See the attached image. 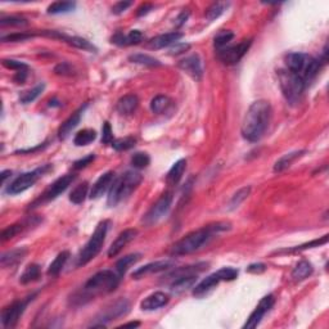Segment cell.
Masks as SVG:
<instances>
[{"mask_svg": "<svg viewBox=\"0 0 329 329\" xmlns=\"http://www.w3.org/2000/svg\"><path fill=\"white\" fill-rule=\"evenodd\" d=\"M279 84H281V89L283 92V95L289 103H298L301 96L304 94L305 83L298 75L293 74L289 70H281L279 71Z\"/></svg>", "mask_w": 329, "mask_h": 329, "instance_id": "obj_7", "label": "cell"}, {"mask_svg": "<svg viewBox=\"0 0 329 329\" xmlns=\"http://www.w3.org/2000/svg\"><path fill=\"white\" fill-rule=\"evenodd\" d=\"M174 265L173 260H161V261L156 262H150L147 265L141 266V268L137 269L134 273H133V278L134 279H141L147 277L149 274H154V273H160L165 272L167 269H170Z\"/></svg>", "mask_w": 329, "mask_h": 329, "instance_id": "obj_15", "label": "cell"}, {"mask_svg": "<svg viewBox=\"0 0 329 329\" xmlns=\"http://www.w3.org/2000/svg\"><path fill=\"white\" fill-rule=\"evenodd\" d=\"M143 40V34L139 30H133L129 35L125 36V45L139 44Z\"/></svg>", "mask_w": 329, "mask_h": 329, "instance_id": "obj_46", "label": "cell"}, {"mask_svg": "<svg viewBox=\"0 0 329 329\" xmlns=\"http://www.w3.org/2000/svg\"><path fill=\"white\" fill-rule=\"evenodd\" d=\"M173 193H165L163 195H161V198L148 210L147 214L144 215L143 223L145 225H153L157 221H160L170 211L171 205H173Z\"/></svg>", "mask_w": 329, "mask_h": 329, "instance_id": "obj_8", "label": "cell"}, {"mask_svg": "<svg viewBox=\"0 0 329 329\" xmlns=\"http://www.w3.org/2000/svg\"><path fill=\"white\" fill-rule=\"evenodd\" d=\"M152 8H153V5H152V4H143V5L141 6V8H139V9H138V16L139 17H141V16H144V14H147L148 12H149L150 9H152Z\"/></svg>", "mask_w": 329, "mask_h": 329, "instance_id": "obj_57", "label": "cell"}, {"mask_svg": "<svg viewBox=\"0 0 329 329\" xmlns=\"http://www.w3.org/2000/svg\"><path fill=\"white\" fill-rule=\"evenodd\" d=\"M171 100H170L169 96L166 95H157L156 98L152 99L150 102V109L154 112V113H163L165 111H167L170 106H171Z\"/></svg>", "mask_w": 329, "mask_h": 329, "instance_id": "obj_35", "label": "cell"}, {"mask_svg": "<svg viewBox=\"0 0 329 329\" xmlns=\"http://www.w3.org/2000/svg\"><path fill=\"white\" fill-rule=\"evenodd\" d=\"M138 106H139V99L138 96L134 94H128V95L120 98L116 104V109L120 115L129 116L131 113H134L137 111Z\"/></svg>", "mask_w": 329, "mask_h": 329, "instance_id": "obj_21", "label": "cell"}, {"mask_svg": "<svg viewBox=\"0 0 329 329\" xmlns=\"http://www.w3.org/2000/svg\"><path fill=\"white\" fill-rule=\"evenodd\" d=\"M26 21L22 18H18V17H8V18H1L0 19V25L1 26H23L26 25Z\"/></svg>", "mask_w": 329, "mask_h": 329, "instance_id": "obj_51", "label": "cell"}, {"mask_svg": "<svg viewBox=\"0 0 329 329\" xmlns=\"http://www.w3.org/2000/svg\"><path fill=\"white\" fill-rule=\"evenodd\" d=\"M150 163V158L147 153H143V152H138L134 156L131 157V165L135 167V169H144L147 167Z\"/></svg>", "mask_w": 329, "mask_h": 329, "instance_id": "obj_42", "label": "cell"}, {"mask_svg": "<svg viewBox=\"0 0 329 329\" xmlns=\"http://www.w3.org/2000/svg\"><path fill=\"white\" fill-rule=\"evenodd\" d=\"M251 47V40H244V42L239 43V44L233 45V47H225V48L218 50V57L224 64L232 66L235 64L243 58V55L246 54L247 50Z\"/></svg>", "mask_w": 329, "mask_h": 329, "instance_id": "obj_10", "label": "cell"}, {"mask_svg": "<svg viewBox=\"0 0 329 329\" xmlns=\"http://www.w3.org/2000/svg\"><path fill=\"white\" fill-rule=\"evenodd\" d=\"M220 282H223V279H221L219 272L214 273V274H211V275H208L207 278L203 279L201 283H198V284L193 288V294H194L195 297H202L203 294L208 293V292L211 291V289H214V288L216 287L219 283H220Z\"/></svg>", "mask_w": 329, "mask_h": 329, "instance_id": "obj_20", "label": "cell"}, {"mask_svg": "<svg viewBox=\"0 0 329 329\" xmlns=\"http://www.w3.org/2000/svg\"><path fill=\"white\" fill-rule=\"evenodd\" d=\"M94 158H95V156H94V154H89V156L84 157V158H81V160L76 161V162L74 163V169L75 170H81V169H84V167H87L90 162H93Z\"/></svg>", "mask_w": 329, "mask_h": 329, "instance_id": "obj_52", "label": "cell"}, {"mask_svg": "<svg viewBox=\"0 0 329 329\" xmlns=\"http://www.w3.org/2000/svg\"><path fill=\"white\" fill-rule=\"evenodd\" d=\"M113 141V134H112V129L109 122H104L102 128V143L112 144Z\"/></svg>", "mask_w": 329, "mask_h": 329, "instance_id": "obj_50", "label": "cell"}, {"mask_svg": "<svg viewBox=\"0 0 329 329\" xmlns=\"http://www.w3.org/2000/svg\"><path fill=\"white\" fill-rule=\"evenodd\" d=\"M249 193H251V188H249V187H244V188L239 189L236 193H234V195L229 201V210H234V208L239 207L240 203H242L244 199H247Z\"/></svg>", "mask_w": 329, "mask_h": 329, "instance_id": "obj_38", "label": "cell"}, {"mask_svg": "<svg viewBox=\"0 0 329 329\" xmlns=\"http://www.w3.org/2000/svg\"><path fill=\"white\" fill-rule=\"evenodd\" d=\"M135 143H137V139L133 137L120 138V139L112 141V147L115 148L116 150H128L134 147Z\"/></svg>", "mask_w": 329, "mask_h": 329, "instance_id": "obj_40", "label": "cell"}, {"mask_svg": "<svg viewBox=\"0 0 329 329\" xmlns=\"http://www.w3.org/2000/svg\"><path fill=\"white\" fill-rule=\"evenodd\" d=\"M75 179H76V175H74V174H68V175H64L62 176V178H59V179H57L44 193H43V195L39 198L38 202L44 203V202H49L55 199L58 195L61 194V193H63L64 190L72 184V182H74Z\"/></svg>", "mask_w": 329, "mask_h": 329, "instance_id": "obj_12", "label": "cell"}, {"mask_svg": "<svg viewBox=\"0 0 329 329\" xmlns=\"http://www.w3.org/2000/svg\"><path fill=\"white\" fill-rule=\"evenodd\" d=\"M76 3L72 1H55L48 6L49 14H61V13H67L75 9Z\"/></svg>", "mask_w": 329, "mask_h": 329, "instance_id": "obj_37", "label": "cell"}, {"mask_svg": "<svg viewBox=\"0 0 329 329\" xmlns=\"http://www.w3.org/2000/svg\"><path fill=\"white\" fill-rule=\"evenodd\" d=\"M188 16H189V13L188 12H183L182 14H180L179 16V18L176 19V21H179V22H178V26H180V25H183V23L184 22H187V19H188Z\"/></svg>", "mask_w": 329, "mask_h": 329, "instance_id": "obj_59", "label": "cell"}, {"mask_svg": "<svg viewBox=\"0 0 329 329\" xmlns=\"http://www.w3.org/2000/svg\"><path fill=\"white\" fill-rule=\"evenodd\" d=\"M137 234H138L137 229H126L124 230L122 233L118 234V236L115 239V242L112 243L111 247H109L108 249V252H107L108 257H115V256H117L125 247L128 246L131 240L134 239L135 236H137Z\"/></svg>", "mask_w": 329, "mask_h": 329, "instance_id": "obj_16", "label": "cell"}, {"mask_svg": "<svg viewBox=\"0 0 329 329\" xmlns=\"http://www.w3.org/2000/svg\"><path fill=\"white\" fill-rule=\"evenodd\" d=\"M274 302L275 298L273 294H268V296H265V297L260 301L259 305L256 306V309L252 311V314L249 315V318L247 319L246 324L243 326V328L244 329L256 328V327L260 324V322L262 320V318L265 317V314L272 309Z\"/></svg>", "mask_w": 329, "mask_h": 329, "instance_id": "obj_11", "label": "cell"}, {"mask_svg": "<svg viewBox=\"0 0 329 329\" xmlns=\"http://www.w3.org/2000/svg\"><path fill=\"white\" fill-rule=\"evenodd\" d=\"M26 77H27V70H22L16 72V75L13 77V80L16 81L17 84H23L26 80Z\"/></svg>", "mask_w": 329, "mask_h": 329, "instance_id": "obj_56", "label": "cell"}, {"mask_svg": "<svg viewBox=\"0 0 329 329\" xmlns=\"http://www.w3.org/2000/svg\"><path fill=\"white\" fill-rule=\"evenodd\" d=\"M39 277H40V266L36 265V264H31L25 269V272L22 273L21 278H19V282L22 284H29V283L38 281Z\"/></svg>", "mask_w": 329, "mask_h": 329, "instance_id": "obj_33", "label": "cell"}, {"mask_svg": "<svg viewBox=\"0 0 329 329\" xmlns=\"http://www.w3.org/2000/svg\"><path fill=\"white\" fill-rule=\"evenodd\" d=\"M44 88H45L44 84H39V85H36L34 89H30V90H27V92H25L22 95L19 96V100H21L22 103H25V104L34 102V100H35L36 98H38V96L43 93Z\"/></svg>", "mask_w": 329, "mask_h": 329, "instance_id": "obj_39", "label": "cell"}, {"mask_svg": "<svg viewBox=\"0 0 329 329\" xmlns=\"http://www.w3.org/2000/svg\"><path fill=\"white\" fill-rule=\"evenodd\" d=\"M229 228V224L225 223H218L215 224V225H208V227L201 228V229L189 233L188 235L182 238L179 242H176L173 246V248H171V253L175 256H183L195 252V251H198L205 244H207L212 239L215 233L227 230Z\"/></svg>", "mask_w": 329, "mask_h": 329, "instance_id": "obj_2", "label": "cell"}, {"mask_svg": "<svg viewBox=\"0 0 329 329\" xmlns=\"http://www.w3.org/2000/svg\"><path fill=\"white\" fill-rule=\"evenodd\" d=\"M219 274H220L223 282H230L238 277V270L234 268H223L219 270Z\"/></svg>", "mask_w": 329, "mask_h": 329, "instance_id": "obj_47", "label": "cell"}, {"mask_svg": "<svg viewBox=\"0 0 329 329\" xmlns=\"http://www.w3.org/2000/svg\"><path fill=\"white\" fill-rule=\"evenodd\" d=\"M139 259H141V253H131V255L125 256L121 260H118L117 264H116V273L120 277H124L129 268L134 265L137 261H139Z\"/></svg>", "mask_w": 329, "mask_h": 329, "instance_id": "obj_30", "label": "cell"}, {"mask_svg": "<svg viewBox=\"0 0 329 329\" xmlns=\"http://www.w3.org/2000/svg\"><path fill=\"white\" fill-rule=\"evenodd\" d=\"M143 176L138 171H126L122 176L113 180L109 188L107 205L109 207H115L125 198H128L131 193L134 192L138 187L141 186Z\"/></svg>", "mask_w": 329, "mask_h": 329, "instance_id": "obj_3", "label": "cell"}, {"mask_svg": "<svg viewBox=\"0 0 329 329\" xmlns=\"http://www.w3.org/2000/svg\"><path fill=\"white\" fill-rule=\"evenodd\" d=\"M304 153L305 150H294V152H291V153H287L283 157H281V158L275 162L274 173H282V171L287 170L297 158H300L301 156H304Z\"/></svg>", "mask_w": 329, "mask_h": 329, "instance_id": "obj_25", "label": "cell"}, {"mask_svg": "<svg viewBox=\"0 0 329 329\" xmlns=\"http://www.w3.org/2000/svg\"><path fill=\"white\" fill-rule=\"evenodd\" d=\"M80 120H81V109L80 111L75 112L74 115L71 116V117H68L67 120L61 125V128L58 130V137H59V139H66V138L70 135L71 131L74 130L77 125L80 124Z\"/></svg>", "mask_w": 329, "mask_h": 329, "instance_id": "obj_26", "label": "cell"}, {"mask_svg": "<svg viewBox=\"0 0 329 329\" xmlns=\"http://www.w3.org/2000/svg\"><path fill=\"white\" fill-rule=\"evenodd\" d=\"M190 48V45L189 44H179V45H175L173 49H171V54H182V53H184V51H187L188 49Z\"/></svg>", "mask_w": 329, "mask_h": 329, "instance_id": "obj_55", "label": "cell"}, {"mask_svg": "<svg viewBox=\"0 0 329 329\" xmlns=\"http://www.w3.org/2000/svg\"><path fill=\"white\" fill-rule=\"evenodd\" d=\"M178 67L182 71H184L187 75L192 77L193 80L199 81L203 75V68H202L201 59L197 54L189 55V57L184 58L178 63Z\"/></svg>", "mask_w": 329, "mask_h": 329, "instance_id": "obj_14", "label": "cell"}, {"mask_svg": "<svg viewBox=\"0 0 329 329\" xmlns=\"http://www.w3.org/2000/svg\"><path fill=\"white\" fill-rule=\"evenodd\" d=\"M225 6H227V4L225 3L212 4V5L207 9V12H206V17H207L208 19H211V21L212 19L219 18V17L224 13V10H225Z\"/></svg>", "mask_w": 329, "mask_h": 329, "instance_id": "obj_43", "label": "cell"}, {"mask_svg": "<svg viewBox=\"0 0 329 329\" xmlns=\"http://www.w3.org/2000/svg\"><path fill=\"white\" fill-rule=\"evenodd\" d=\"M22 230V225H12V227H8L6 229L3 230V233H1V239L3 240H8L10 238L18 234L19 232Z\"/></svg>", "mask_w": 329, "mask_h": 329, "instance_id": "obj_48", "label": "cell"}, {"mask_svg": "<svg viewBox=\"0 0 329 329\" xmlns=\"http://www.w3.org/2000/svg\"><path fill=\"white\" fill-rule=\"evenodd\" d=\"M141 326V323H138V322H134V323H128V324H124V328H126V327H131V328H135V327H139Z\"/></svg>", "mask_w": 329, "mask_h": 329, "instance_id": "obj_61", "label": "cell"}, {"mask_svg": "<svg viewBox=\"0 0 329 329\" xmlns=\"http://www.w3.org/2000/svg\"><path fill=\"white\" fill-rule=\"evenodd\" d=\"M68 257H70V252L68 251H62L61 253H58L57 257L53 260L48 269V275L49 277H58L59 273L62 272V269L64 268L66 262H67Z\"/></svg>", "mask_w": 329, "mask_h": 329, "instance_id": "obj_29", "label": "cell"}, {"mask_svg": "<svg viewBox=\"0 0 329 329\" xmlns=\"http://www.w3.org/2000/svg\"><path fill=\"white\" fill-rule=\"evenodd\" d=\"M195 282H197V275H183L174 279L170 287L174 293H182L184 291H188L189 288H193Z\"/></svg>", "mask_w": 329, "mask_h": 329, "instance_id": "obj_24", "label": "cell"}, {"mask_svg": "<svg viewBox=\"0 0 329 329\" xmlns=\"http://www.w3.org/2000/svg\"><path fill=\"white\" fill-rule=\"evenodd\" d=\"M129 61L133 63L141 64V66H148V67H157L161 66V62L156 58L150 57L148 54H133L129 57Z\"/></svg>", "mask_w": 329, "mask_h": 329, "instance_id": "obj_36", "label": "cell"}, {"mask_svg": "<svg viewBox=\"0 0 329 329\" xmlns=\"http://www.w3.org/2000/svg\"><path fill=\"white\" fill-rule=\"evenodd\" d=\"M313 265H311L310 262L307 261V260H301L296 265V268L293 269V272H292V278L296 282L304 281V279L309 278L313 274Z\"/></svg>", "mask_w": 329, "mask_h": 329, "instance_id": "obj_28", "label": "cell"}, {"mask_svg": "<svg viewBox=\"0 0 329 329\" xmlns=\"http://www.w3.org/2000/svg\"><path fill=\"white\" fill-rule=\"evenodd\" d=\"M30 300H32V297L26 301L13 302L10 306L5 307V309L1 311V323H3V326L5 327V328H12V327L16 326Z\"/></svg>", "mask_w": 329, "mask_h": 329, "instance_id": "obj_13", "label": "cell"}, {"mask_svg": "<svg viewBox=\"0 0 329 329\" xmlns=\"http://www.w3.org/2000/svg\"><path fill=\"white\" fill-rule=\"evenodd\" d=\"M62 40H64L66 43H68L70 45L75 47V48L84 49V50H89V51H95V47L90 42H88L87 39L83 38H77V36H62Z\"/></svg>", "mask_w": 329, "mask_h": 329, "instance_id": "obj_32", "label": "cell"}, {"mask_svg": "<svg viewBox=\"0 0 329 329\" xmlns=\"http://www.w3.org/2000/svg\"><path fill=\"white\" fill-rule=\"evenodd\" d=\"M272 106L268 100H256L249 106L242 121L240 133L248 141H259L272 120Z\"/></svg>", "mask_w": 329, "mask_h": 329, "instance_id": "obj_1", "label": "cell"}, {"mask_svg": "<svg viewBox=\"0 0 329 329\" xmlns=\"http://www.w3.org/2000/svg\"><path fill=\"white\" fill-rule=\"evenodd\" d=\"M327 242H328V234H326V235H324L323 238H320V239L311 240V242L305 243V244H302V246L294 247V248H292L291 251H304V249H307V248L320 247V246H323V244H327Z\"/></svg>", "mask_w": 329, "mask_h": 329, "instance_id": "obj_44", "label": "cell"}, {"mask_svg": "<svg viewBox=\"0 0 329 329\" xmlns=\"http://www.w3.org/2000/svg\"><path fill=\"white\" fill-rule=\"evenodd\" d=\"M129 307H130V305H129V302L126 300L116 301L115 304L112 305L109 309H107L106 313L103 314V319H106V320L113 319V320H115L116 318L124 317V315H126V314H128Z\"/></svg>", "mask_w": 329, "mask_h": 329, "instance_id": "obj_23", "label": "cell"}, {"mask_svg": "<svg viewBox=\"0 0 329 329\" xmlns=\"http://www.w3.org/2000/svg\"><path fill=\"white\" fill-rule=\"evenodd\" d=\"M108 225L109 221H102V223L98 224L96 229L94 230L93 235L90 236V239L88 240L85 247L81 249L80 255H79L77 265L79 266L87 265L88 262L92 261V260L100 252V249H102L103 244H104V240H106L107 232H108Z\"/></svg>", "mask_w": 329, "mask_h": 329, "instance_id": "obj_6", "label": "cell"}, {"mask_svg": "<svg viewBox=\"0 0 329 329\" xmlns=\"http://www.w3.org/2000/svg\"><path fill=\"white\" fill-rule=\"evenodd\" d=\"M9 175H12V173H10V171H3V173H1V180H3V183L5 182V179Z\"/></svg>", "mask_w": 329, "mask_h": 329, "instance_id": "obj_60", "label": "cell"}, {"mask_svg": "<svg viewBox=\"0 0 329 329\" xmlns=\"http://www.w3.org/2000/svg\"><path fill=\"white\" fill-rule=\"evenodd\" d=\"M266 270L265 264H261V262H257V264H251V265L247 268V272L251 273V274H261Z\"/></svg>", "mask_w": 329, "mask_h": 329, "instance_id": "obj_53", "label": "cell"}, {"mask_svg": "<svg viewBox=\"0 0 329 329\" xmlns=\"http://www.w3.org/2000/svg\"><path fill=\"white\" fill-rule=\"evenodd\" d=\"M31 34H12V35L3 36L1 40L5 43H17V42H25L27 39H31Z\"/></svg>", "mask_w": 329, "mask_h": 329, "instance_id": "obj_49", "label": "cell"}, {"mask_svg": "<svg viewBox=\"0 0 329 329\" xmlns=\"http://www.w3.org/2000/svg\"><path fill=\"white\" fill-rule=\"evenodd\" d=\"M55 72H57V74H59V75H66L67 72H71V70H70V67H68L67 64L63 63V64H59L58 67H55Z\"/></svg>", "mask_w": 329, "mask_h": 329, "instance_id": "obj_58", "label": "cell"}, {"mask_svg": "<svg viewBox=\"0 0 329 329\" xmlns=\"http://www.w3.org/2000/svg\"><path fill=\"white\" fill-rule=\"evenodd\" d=\"M169 294L163 293V292H154V293L149 294L148 297H145L141 301V310L144 311L158 310V309H161V307L169 304Z\"/></svg>", "mask_w": 329, "mask_h": 329, "instance_id": "obj_17", "label": "cell"}, {"mask_svg": "<svg viewBox=\"0 0 329 329\" xmlns=\"http://www.w3.org/2000/svg\"><path fill=\"white\" fill-rule=\"evenodd\" d=\"M115 180V173L113 171H108V173L103 174L99 176V179L94 183L92 192H90V198L96 199L102 197L108 188H111L112 183Z\"/></svg>", "mask_w": 329, "mask_h": 329, "instance_id": "obj_18", "label": "cell"}, {"mask_svg": "<svg viewBox=\"0 0 329 329\" xmlns=\"http://www.w3.org/2000/svg\"><path fill=\"white\" fill-rule=\"evenodd\" d=\"M3 66L5 68H8V70H14V71H22V70H29V67H27V64L23 63V62H19V61H14V59H3Z\"/></svg>", "mask_w": 329, "mask_h": 329, "instance_id": "obj_45", "label": "cell"}, {"mask_svg": "<svg viewBox=\"0 0 329 329\" xmlns=\"http://www.w3.org/2000/svg\"><path fill=\"white\" fill-rule=\"evenodd\" d=\"M121 277L112 270H102V272L94 274L84 285V292L92 297L95 294L109 293L117 288Z\"/></svg>", "mask_w": 329, "mask_h": 329, "instance_id": "obj_5", "label": "cell"}, {"mask_svg": "<svg viewBox=\"0 0 329 329\" xmlns=\"http://www.w3.org/2000/svg\"><path fill=\"white\" fill-rule=\"evenodd\" d=\"M26 255H27V248L25 247L12 249V251L3 253L1 259H0V264L3 268H9V266L12 268V266L18 265L19 262L25 259Z\"/></svg>", "mask_w": 329, "mask_h": 329, "instance_id": "obj_22", "label": "cell"}, {"mask_svg": "<svg viewBox=\"0 0 329 329\" xmlns=\"http://www.w3.org/2000/svg\"><path fill=\"white\" fill-rule=\"evenodd\" d=\"M187 169V160H179L173 165V167L170 169L169 174L166 176V182L169 183L170 186H175L180 182L183 178V174Z\"/></svg>", "mask_w": 329, "mask_h": 329, "instance_id": "obj_27", "label": "cell"}, {"mask_svg": "<svg viewBox=\"0 0 329 329\" xmlns=\"http://www.w3.org/2000/svg\"><path fill=\"white\" fill-rule=\"evenodd\" d=\"M182 32H169V34H163V35H158L156 38L150 39L149 42H148L147 47L149 49H162L166 48V47H170L174 43L179 42L180 39L183 38Z\"/></svg>", "mask_w": 329, "mask_h": 329, "instance_id": "obj_19", "label": "cell"}, {"mask_svg": "<svg viewBox=\"0 0 329 329\" xmlns=\"http://www.w3.org/2000/svg\"><path fill=\"white\" fill-rule=\"evenodd\" d=\"M233 38L234 34L232 31H221L220 34L215 38V48L218 49V50L225 48V47H228V44L233 40Z\"/></svg>", "mask_w": 329, "mask_h": 329, "instance_id": "obj_41", "label": "cell"}, {"mask_svg": "<svg viewBox=\"0 0 329 329\" xmlns=\"http://www.w3.org/2000/svg\"><path fill=\"white\" fill-rule=\"evenodd\" d=\"M47 170H48V167H43V169H38L34 170V171H30V173L22 174V175L18 176L12 184H9V187L6 189V192H8V194L12 195H16L19 194V193L25 192V190L31 188V187L38 182L39 178H40Z\"/></svg>", "mask_w": 329, "mask_h": 329, "instance_id": "obj_9", "label": "cell"}, {"mask_svg": "<svg viewBox=\"0 0 329 329\" xmlns=\"http://www.w3.org/2000/svg\"><path fill=\"white\" fill-rule=\"evenodd\" d=\"M285 64L287 70L298 75L305 83H307L318 75L322 67V61L305 53H289L285 57Z\"/></svg>", "mask_w": 329, "mask_h": 329, "instance_id": "obj_4", "label": "cell"}, {"mask_svg": "<svg viewBox=\"0 0 329 329\" xmlns=\"http://www.w3.org/2000/svg\"><path fill=\"white\" fill-rule=\"evenodd\" d=\"M130 5H131L130 1H118V3L112 8V12L115 13V14H120V13L125 12V10L128 9Z\"/></svg>", "mask_w": 329, "mask_h": 329, "instance_id": "obj_54", "label": "cell"}, {"mask_svg": "<svg viewBox=\"0 0 329 329\" xmlns=\"http://www.w3.org/2000/svg\"><path fill=\"white\" fill-rule=\"evenodd\" d=\"M96 133L93 129H84V130L79 131L74 138V143L77 147H83V145H88L92 141H95Z\"/></svg>", "mask_w": 329, "mask_h": 329, "instance_id": "obj_31", "label": "cell"}, {"mask_svg": "<svg viewBox=\"0 0 329 329\" xmlns=\"http://www.w3.org/2000/svg\"><path fill=\"white\" fill-rule=\"evenodd\" d=\"M88 188H89V186H88L87 182H84L83 184L77 186L76 188L70 193V201L72 202V203H75V205L83 203L88 195Z\"/></svg>", "mask_w": 329, "mask_h": 329, "instance_id": "obj_34", "label": "cell"}]
</instances>
